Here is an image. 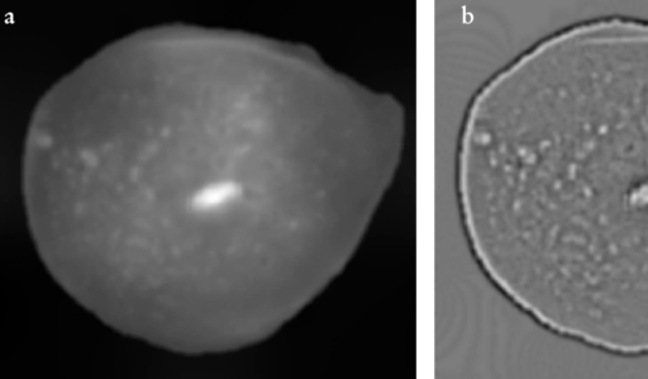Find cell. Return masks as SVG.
<instances>
[{"label":"cell","mask_w":648,"mask_h":379,"mask_svg":"<svg viewBox=\"0 0 648 379\" xmlns=\"http://www.w3.org/2000/svg\"><path fill=\"white\" fill-rule=\"evenodd\" d=\"M407 111L313 47L146 28L38 102L23 198L42 263L118 333L169 352L262 343L354 259Z\"/></svg>","instance_id":"obj_1"},{"label":"cell","mask_w":648,"mask_h":379,"mask_svg":"<svg viewBox=\"0 0 648 379\" xmlns=\"http://www.w3.org/2000/svg\"><path fill=\"white\" fill-rule=\"evenodd\" d=\"M456 192L505 300L560 338L648 357V18L575 22L486 80Z\"/></svg>","instance_id":"obj_2"}]
</instances>
